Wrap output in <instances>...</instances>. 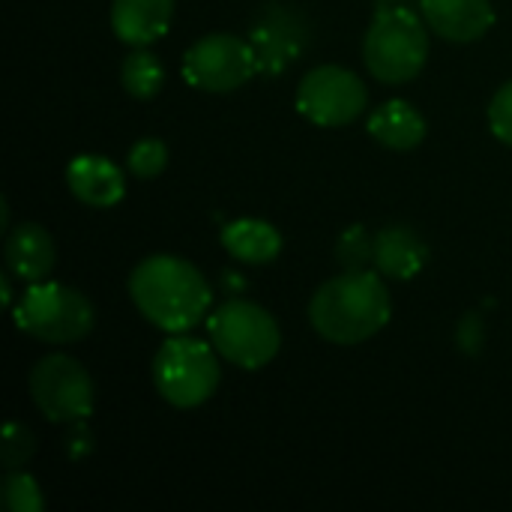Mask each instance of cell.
Instances as JSON below:
<instances>
[{"mask_svg":"<svg viewBox=\"0 0 512 512\" xmlns=\"http://www.w3.org/2000/svg\"><path fill=\"white\" fill-rule=\"evenodd\" d=\"M294 102L300 117H306L312 126L342 129L351 126L366 111L369 90L357 72L327 63L303 75Z\"/></svg>","mask_w":512,"mask_h":512,"instance_id":"9c48e42d","label":"cell"},{"mask_svg":"<svg viewBox=\"0 0 512 512\" xmlns=\"http://www.w3.org/2000/svg\"><path fill=\"white\" fill-rule=\"evenodd\" d=\"M390 315V291L372 270H345L327 279L309 303L315 333L333 345H360L378 336Z\"/></svg>","mask_w":512,"mask_h":512,"instance_id":"7a4b0ae2","label":"cell"},{"mask_svg":"<svg viewBox=\"0 0 512 512\" xmlns=\"http://www.w3.org/2000/svg\"><path fill=\"white\" fill-rule=\"evenodd\" d=\"M126 165H129V171L135 177L153 180L168 168V144L159 141V138H141V141L132 144V150L126 156Z\"/></svg>","mask_w":512,"mask_h":512,"instance_id":"d6986e66","label":"cell"},{"mask_svg":"<svg viewBox=\"0 0 512 512\" xmlns=\"http://www.w3.org/2000/svg\"><path fill=\"white\" fill-rule=\"evenodd\" d=\"M15 324L21 333L48 342V345H69L90 336L96 327L93 303L63 282H33L21 300L15 303Z\"/></svg>","mask_w":512,"mask_h":512,"instance_id":"5b68a950","label":"cell"},{"mask_svg":"<svg viewBox=\"0 0 512 512\" xmlns=\"http://www.w3.org/2000/svg\"><path fill=\"white\" fill-rule=\"evenodd\" d=\"M216 354L219 351L201 339H192L186 333L171 336L153 357L156 393L168 405L183 408V411L204 405L222 381Z\"/></svg>","mask_w":512,"mask_h":512,"instance_id":"8992f818","label":"cell"},{"mask_svg":"<svg viewBox=\"0 0 512 512\" xmlns=\"http://www.w3.org/2000/svg\"><path fill=\"white\" fill-rule=\"evenodd\" d=\"M54 240L51 234L36 225V222H21L9 231L6 243H3V261H6V270L33 285V282H45L54 270Z\"/></svg>","mask_w":512,"mask_h":512,"instance_id":"7c38bea8","label":"cell"},{"mask_svg":"<svg viewBox=\"0 0 512 512\" xmlns=\"http://www.w3.org/2000/svg\"><path fill=\"white\" fill-rule=\"evenodd\" d=\"M66 186L84 207H114L126 195V177L120 165L99 153H81L66 165Z\"/></svg>","mask_w":512,"mask_h":512,"instance_id":"8fae6325","label":"cell"},{"mask_svg":"<svg viewBox=\"0 0 512 512\" xmlns=\"http://www.w3.org/2000/svg\"><path fill=\"white\" fill-rule=\"evenodd\" d=\"M366 129H369V135L381 147L396 150V153H408V150L423 144V138H426V117L411 102L390 99V102L378 105L369 114Z\"/></svg>","mask_w":512,"mask_h":512,"instance_id":"9a60e30c","label":"cell"},{"mask_svg":"<svg viewBox=\"0 0 512 512\" xmlns=\"http://www.w3.org/2000/svg\"><path fill=\"white\" fill-rule=\"evenodd\" d=\"M381 3H402V0H381Z\"/></svg>","mask_w":512,"mask_h":512,"instance_id":"cb8c5ba5","label":"cell"},{"mask_svg":"<svg viewBox=\"0 0 512 512\" xmlns=\"http://www.w3.org/2000/svg\"><path fill=\"white\" fill-rule=\"evenodd\" d=\"M429 57V24L402 3H381L363 36V63L384 84L414 81Z\"/></svg>","mask_w":512,"mask_h":512,"instance_id":"3957f363","label":"cell"},{"mask_svg":"<svg viewBox=\"0 0 512 512\" xmlns=\"http://www.w3.org/2000/svg\"><path fill=\"white\" fill-rule=\"evenodd\" d=\"M261 72L258 51L234 33H207L183 54V78L204 93H231Z\"/></svg>","mask_w":512,"mask_h":512,"instance_id":"ba28073f","label":"cell"},{"mask_svg":"<svg viewBox=\"0 0 512 512\" xmlns=\"http://www.w3.org/2000/svg\"><path fill=\"white\" fill-rule=\"evenodd\" d=\"M174 18V0H111V30L132 48L162 39Z\"/></svg>","mask_w":512,"mask_h":512,"instance_id":"4fadbf2b","label":"cell"},{"mask_svg":"<svg viewBox=\"0 0 512 512\" xmlns=\"http://www.w3.org/2000/svg\"><path fill=\"white\" fill-rule=\"evenodd\" d=\"M120 84L132 99H153L165 87V66L153 51L135 48L120 63Z\"/></svg>","mask_w":512,"mask_h":512,"instance_id":"ac0fdd59","label":"cell"},{"mask_svg":"<svg viewBox=\"0 0 512 512\" xmlns=\"http://www.w3.org/2000/svg\"><path fill=\"white\" fill-rule=\"evenodd\" d=\"M129 297L135 309L162 333H189L207 321L213 288L204 273L177 255H150L129 273Z\"/></svg>","mask_w":512,"mask_h":512,"instance_id":"6da1fadb","label":"cell"},{"mask_svg":"<svg viewBox=\"0 0 512 512\" xmlns=\"http://www.w3.org/2000/svg\"><path fill=\"white\" fill-rule=\"evenodd\" d=\"M30 399L51 423H84L96 408V387L90 372L69 354L42 357L27 378Z\"/></svg>","mask_w":512,"mask_h":512,"instance_id":"52a82bcc","label":"cell"},{"mask_svg":"<svg viewBox=\"0 0 512 512\" xmlns=\"http://www.w3.org/2000/svg\"><path fill=\"white\" fill-rule=\"evenodd\" d=\"M336 258L345 270H366L375 264V237H369V231L360 225L348 228L336 243Z\"/></svg>","mask_w":512,"mask_h":512,"instance_id":"ffe728a7","label":"cell"},{"mask_svg":"<svg viewBox=\"0 0 512 512\" xmlns=\"http://www.w3.org/2000/svg\"><path fill=\"white\" fill-rule=\"evenodd\" d=\"M429 261L426 240L408 225H390L375 234V270L387 279H414Z\"/></svg>","mask_w":512,"mask_h":512,"instance_id":"2e32d148","label":"cell"},{"mask_svg":"<svg viewBox=\"0 0 512 512\" xmlns=\"http://www.w3.org/2000/svg\"><path fill=\"white\" fill-rule=\"evenodd\" d=\"M210 345L222 360L258 372L276 360L282 348V330L276 318L252 300H225L207 315Z\"/></svg>","mask_w":512,"mask_h":512,"instance_id":"277c9868","label":"cell"},{"mask_svg":"<svg viewBox=\"0 0 512 512\" xmlns=\"http://www.w3.org/2000/svg\"><path fill=\"white\" fill-rule=\"evenodd\" d=\"M420 15L429 30L447 42H477L495 24L492 0H420Z\"/></svg>","mask_w":512,"mask_h":512,"instance_id":"30bf717a","label":"cell"},{"mask_svg":"<svg viewBox=\"0 0 512 512\" xmlns=\"http://www.w3.org/2000/svg\"><path fill=\"white\" fill-rule=\"evenodd\" d=\"M36 444H33V435L21 426V423H6V432H3V465L9 471H18L30 456H33Z\"/></svg>","mask_w":512,"mask_h":512,"instance_id":"7402d4cb","label":"cell"},{"mask_svg":"<svg viewBox=\"0 0 512 512\" xmlns=\"http://www.w3.org/2000/svg\"><path fill=\"white\" fill-rule=\"evenodd\" d=\"M489 129L501 144L512 147V81H507L489 102Z\"/></svg>","mask_w":512,"mask_h":512,"instance_id":"603a6c76","label":"cell"},{"mask_svg":"<svg viewBox=\"0 0 512 512\" xmlns=\"http://www.w3.org/2000/svg\"><path fill=\"white\" fill-rule=\"evenodd\" d=\"M3 501L12 512H42L45 507L39 483L24 471H9L3 483Z\"/></svg>","mask_w":512,"mask_h":512,"instance_id":"44dd1931","label":"cell"},{"mask_svg":"<svg viewBox=\"0 0 512 512\" xmlns=\"http://www.w3.org/2000/svg\"><path fill=\"white\" fill-rule=\"evenodd\" d=\"M249 42L258 51L261 69L264 72H279L285 69L291 60H297V54L303 51V27L291 12L282 9H270L267 15H261V21L252 27Z\"/></svg>","mask_w":512,"mask_h":512,"instance_id":"5bb4252c","label":"cell"},{"mask_svg":"<svg viewBox=\"0 0 512 512\" xmlns=\"http://www.w3.org/2000/svg\"><path fill=\"white\" fill-rule=\"evenodd\" d=\"M222 249L240 264H270L282 252V234L267 219H234L219 234Z\"/></svg>","mask_w":512,"mask_h":512,"instance_id":"e0dca14e","label":"cell"}]
</instances>
